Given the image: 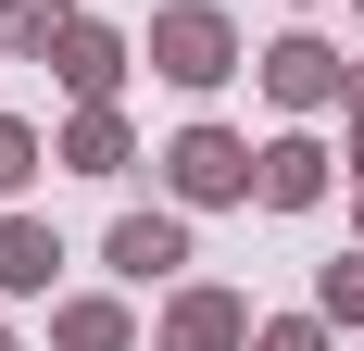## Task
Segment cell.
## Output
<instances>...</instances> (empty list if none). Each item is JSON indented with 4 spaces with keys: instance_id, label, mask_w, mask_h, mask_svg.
Wrapping results in <instances>:
<instances>
[{
    "instance_id": "12",
    "label": "cell",
    "mask_w": 364,
    "mask_h": 351,
    "mask_svg": "<svg viewBox=\"0 0 364 351\" xmlns=\"http://www.w3.org/2000/svg\"><path fill=\"white\" fill-rule=\"evenodd\" d=\"M26 176H38V126H13V113H0V201H13Z\"/></svg>"
},
{
    "instance_id": "5",
    "label": "cell",
    "mask_w": 364,
    "mask_h": 351,
    "mask_svg": "<svg viewBox=\"0 0 364 351\" xmlns=\"http://www.w3.org/2000/svg\"><path fill=\"white\" fill-rule=\"evenodd\" d=\"M239 339H252V314H239L226 288H188L176 314H164V351H239Z\"/></svg>"
},
{
    "instance_id": "14",
    "label": "cell",
    "mask_w": 364,
    "mask_h": 351,
    "mask_svg": "<svg viewBox=\"0 0 364 351\" xmlns=\"http://www.w3.org/2000/svg\"><path fill=\"white\" fill-rule=\"evenodd\" d=\"M252 351H327V339H314V326H301V314H289V326H264V339H252Z\"/></svg>"
},
{
    "instance_id": "1",
    "label": "cell",
    "mask_w": 364,
    "mask_h": 351,
    "mask_svg": "<svg viewBox=\"0 0 364 351\" xmlns=\"http://www.w3.org/2000/svg\"><path fill=\"white\" fill-rule=\"evenodd\" d=\"M151 63L176 75V88H214V75H239V26H226L214 0H176V13H151Z\"/></svg>"
},
{
    "instance_id": "8",
    "label": "cell",
    "mask_w": 364,
    "mask_h": 351,
    "mask_svg": "<svg viewBox=\"0 0 364 351\" xmlns=\"http://www.w3.org/2000/svg\"><path fill=\"white\" fill-rule=\"evenodd\" d=\"M50 264H63V239H50L38 213H13V226H0V288H50Z\"/></svg>"
},
{
    "instance_id": "16",
    "label": "cell",
    "mask_w": 364,
    "mask_h": 351,
    "mask_svg": "<svg viewBox=\"0 0 364 351\" xmlns=\"http://www.w3.org/2000/svg\"><path fill=\"white\" fill-rule=\"evenodd\" d=\"M0 351H13V339H0Z\"/></svg>"
},
{
    "instance_id": "9",
    "label": "cell",
    "mask_w": 364,
    "mask_h": 351,
    "mask_svg": "<svg viewBox=\"0 0 364 351\" xmlns=\"http://www.w3.org/2000/svg\"><path fill=\"white\" fill-rule=\"evenodd\" d=\"M63 163H75V176H113V163H126V126H113V113L88 101V113L63 126Z\"/></svg>"
},
{
    "instance_id": "15",
    "label": "cell",
    "mask_w": 364,
    "mask_h": 351,
    "mask_svg": "<svg viewBox=\"0 0 364 351\" xmlns=\"http://www.w3.org/2000/svg\"><path fill=\"white\" fill-rule=\"evenodd\" d=\"M352 113H364V75H352Z\"/></svg>"
},
{
    "instance_id": "4",
    "label": "cell",
    "mask_w": 364,
    "mask_h": 351,
    "mask_svg": "<svg viewBox=\"0 0 364 351\" xmlns=\"http://www.w3.org/2000/svg\"><path fill=\"white\" fill-rule=\"evenodd\" d=\"M176 264H188V226H176V213H126V226H113V276H176Z\"/></svg>"
},
{
    "instance_id": "6",
    "label": "cell",
    "mask_w": 364,
    "mask_h": 351,
    "mask_svg": "<svg viewBox=\"0 0 364 351\" xmlns=\"http://www.w3.org/2000/svg\"><path fill=\"white\" fill-rule=\"evenodd\" d=\"M50 50H63V88H75V101H113V75H126V38H113V26H63Z\"/></svg>"
},
{
    "instance_id": "7",
    "label": "cell",
    "mask_w": 364,
    "mask_h": 351,
    "mask_svg": "<svg viewBox=\"0 0 364 351\" xmlns=\"http://www.w3.org/2000/svg\"><path fill=\"white\" fill-rule=\"evenodd\" d=\"M264 201H277V213L327 201V151H314V139H277V151H264Z\"/></svg>"
},
{
    "instance_id": "11",
    "label": "cell",
    "mask_w": 364,
    "mask_h": 351,
    "mask_svg": "<svg viewBox=\"0 0 364 351\" xmlns=\"http://www.w3.org/2000/svg\"><path fill=\"white\" fill-rule=\"evenodd\" d=\"M63 26H75L63 0H0V50H50Z\"/></svg>"
},
{
    "instance_id": "2",
    "label": "cell",
    "mask_w": 364,
    "mask_h": 351,
    "mask_svg": "<svg viewBox=\"0 0 364 351\" xmlns=\"http://www.w3.org/2000/svg\"><path fill=\"white\" fill-rule=\"evenodd\" d=\"M164 176H176V201H252L264 188V163L226 139V126H188V139L164 151Z\"/></svg>"
},
{
    "instance_id": "3",
    "label": "cell",
    "mask_w": 364,
    "mask_h": 351,
    "mask_svg": "<svg viewBox=\"0 0 364 351\" xmlns=\"http://www.w3.org/2000/svg\"><path fill=\"white\" fill-rule=\"evenodd\" d=\"M264 88H277L289 113H314V101H339L352 75H339V50H327V38H277V50H264Z\"/></svg>"
},
{
    "instance_id": "10",
    "label": "cell",
    "mask_w": 364,
    "mask_h": 351,
    "mask_svg": "<svg viewBox=\"0 0 364 351\" xmlns=\"http://www.w3.org/2000/svg\"><path fill=\"white\" fill-rule=\"evenodd\" d=\"M50 339H63V351H126V314H113V301H63Z\"/></svg>"
},
{
    "instance_id": "13",
    "label": "cell",
    "mask_w": 364,
    "mask_h": 351,
    "mask_svg": "<svg viewBox=\"0 0 364 351\" xmlns=\"http://www.w3.org/2000/svg\"><path fill=\"white\" fill-rule=\"evenodd\" d=\"M327 314H352V326H364V264H327Z\"/></svg>"
}]
</instances>
